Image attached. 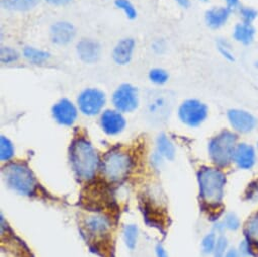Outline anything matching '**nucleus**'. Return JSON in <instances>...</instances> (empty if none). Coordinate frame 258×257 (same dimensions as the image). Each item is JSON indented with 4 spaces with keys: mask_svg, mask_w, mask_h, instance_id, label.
Listing matches in <instances>:
<instances>
[{
    "mask_svg": "<svg viewBox=\"0 0 258 257\" xmlns=\"http://www.w3.org/2000/svg\"><path fill=\"white\" fill-rule=\"evenodd\" d=\"M114 6L120 10L128 20H135L137 18V10L130 0H114Z\"/></svg>",
    "mask_w": 258,
    "mask_h": 257,
    "instance_id": "bb28decb",
    "label": "nucleus"
},
{
    "mask_svg": "<svg viewBox=\"0 0 258 257\" xmlns=\"http://www.w3.org/2000/svg\"><path fill=\"white\" fill-rule=\"evenodd\" d=\"M111 101L116 110L132 112L139 105V91L130 83H122L112 93Z\"/></svg>",
    "mask_w": 258,
    "mask_h": 257,
    "instance_id": "6e6552de",
    "label": "nucleus"
},
{
    "mask_svg": "<svg viewBox=\"0 0 258 257\" xmlns=\"http://www.w3.org/2000/svg\"><path fill=\"white\" fill-rule=\"evenodd\" d=\"M223 224L226 230H229L232 232H236L241 228V220L238 217V215L233 212H229L225 215Z\"/></svg>",
    "mask_w": 258,
    "mask_h": 257,
    "instance_id": "2f4dec72",
    "label": "nucleus"
},
{
    "mask_svg": "<svg viewBox=\"0 0 258 257\" xmlns=\"http://www.w3.org/2000/svg\"><path fill=\"white\" fill-rule=\"evenodd\" d=\"M232 37L236 43L245 47H249L255 41L256 29L253 24H246L240 22L235 25Z\"/></svg>",
    "mask_w": 258,
    "mask_h": 257,
    "instance_id": "a211bd4d",
    "label": "nucleus"
},
{
    "mask_svg": "<svg viewBox=\"0 0 258 257\" xmlns=\"http://www.w3.org/2000/svg\"><path fill=\"white\" fill-rule=\"evenodd\" d=\"M217 235L215 232L208 233L202 240L201 243V248H202V253L204 255H211L214 252L216 242H217Z\"/></svg>",
    "mask_w": 258,
    "mask_h": 257,
    "instance_id": "c756f323",
    "label": "nucleus"
},
{
    "mask_svg": "<svg viewBox=\"0 0 258 257\" xmlns=\"http://www.w3.org/2000/svg\"><path fill=\"white\" fill-rule=\"evenodd\" d=\"M202 2H209V0H202Z\"/></svg>",
    "mask_w": 258,
    "mask_h": 257,
    "instance_id": "37998d69",
    "label": "nucleus"
},
{
    "mask_svg": "<svg viewBox=\"0 0 258 257\" xmlns=\"http://www.w3.org/2000/svg\"><path fill=\"white\" fill-rule=\"evenodd\" d=\"M76 36L75 27L66 21H59L50 29V39L54 45L67 46L73 42Z\"/></svg>",
    "mask_w": 258,
    "mask_h": 257,
    "instance_id": "ddd939ff",
    "label": "nucleus"
},
{
    "mask_svg": "<svg viewBox=\"0 0 258 257\" xmlns=\"http://www.w3.org/2000/svg\"><path fill=\"white\" fill-rule=\"evenodd\" d=\"M255 67L258 69V60L255 62Z\"/></svg>",
    "mask_w": 258,
    "mask_h": 257,
    "instance_id": "a19ab883",
    "label": "nucleus"
},
{
    "mask_svg": "<svg viewBox=\"0 0 258 257\" xmlns=\"http://www.w3.org/2000/svg\"><path fill=\"white\" fill-rule=\"evenodd\" d=\"M156 255H157V257H168L166 250L161 245H158L156 247Z\"/></svg>",
    "mask_w": 258,
    "mask_h": 257,
    "instance_id": "58836bf2",
    "label": "nucleus"
},
{
    "mask_svg": "<svg viewBox=\"0 0 258 257\" xmlns=\"http://www.w3.org/2000/svg\"><path fill=\"white\" fill-rule=\"evenodd\" d=\"M229 250V241L225 235H220L217 239L216 246L213 252L214 257H225L227 251Z\"/></svg>",
    "mask_w": 258,
    "mask_h": 257,
    "instance_id": "473e14b6",
    "label": "nucleus"
},
{
    "mask_svg": "<svg viewBox=\"0 0 258 257\" xmlns=\"http://www.w3.org/2000/svg\"><path fill=\"white\" fill-rule=\"evenodd\" d=\"M15 155V147L13 142L6 136L0 137V159L9 161Z\"/></svg>",
    "mask_w": 258,
    "mask_h": 257,
    "instance_id": "a878e982",
    "label": "nucleus"
},
{
    "mask_svg": "<svg viewBox=\"0 0 258 257\" xmlns=\"http://www.w3.org/2000/svg\"><path fill=\"white\" fill-rule=\"evenodd\" d=\"M71 2L72 0H46V3L54 7H64L69 5Z\"/></svg>",
    "mask_w": 258,
    "mask_h": 257,
    "instance_id": "e433bc0d",
    "label": "nucleus"
},
{
    "mask_svg": "<svg viewBox=\"0 0 258 257\" xmlns=\"http://www.w3.org/2000/svg\"><path fill=\"white\" fill-rule=\"evenodd\" d=\"M174 2L183 9H187L190 6V0H174Z\"/></svg>",
    "mask_w": 258,
    "mask_h": 257,
    "instance_id": "ea45409f",
    "label": "nucleus"
},
{
    "mask_svg": "<svg viewBox=\"0 0 258 257\" xmlns=\"http://www.w3.org/2000/svg\"><path fill=\"white\" fill-rule=\"evenodd\" d=\"M256 149H257V151H258V142H257V145H256Z\"/></svg>",
    "mask_w": 258,
    "mask_h": 257,
    "instance_id": "79ce46f5",
    "label": "nucleus"
},
{
    "mask_svg": "<svg viewBox=\"0 0 258 257\" xmlns=\"http://www.w3.org/2000/svg\"><path fill=\"white\" fill-rule=\"evenodd\" d=\"M149 80L156 85H163L169 80V73L163 68H153L148 74Z\"/></svg>",
    "mask_w": 258,
    "mask_h": 257,
    "instance_id": "cd10ccee",
    "label": "nucleus"
},
{
    "mask_svg": "<svg viewBox=\"0 0 258 257\" xmlns=\"http://www.w3.org/2000/svg\"><path fill=\"white\" fill-rule=\"evenodd\" d=\"M258 151L255 146L247 142H239L236 146L233 163L240 170H251L257 163Z\"/></svg>",
    "mask_w": 258,
    "mask_h": 257,
    "instance_id": "9b49d317",
    "label": "nucleus"
},
{
    "mask_svg": "<svg viewBox=\"0 0 258 257\" xmlns=\"http://www.w3.org/2000/svg\"><path fill=\"white\" fill-rule=\"evenodd\" d=\"M77 108L67 98H62L52 107V115L54 119L62 125H71L77 118Z\"/></svg>",
    "mask_w": 258,
    "mask_h": 257,
    "instance_id": "2eb2a0df",
    "label": "nucleus"
},
{
    "mask_svg": "<svg viewBox=\"0 0 258 257\" xmlns=\"http://www.w3.org/2000/svg\"><path fill=\"white\" fill-rule=\"evenodd\" d=\"M232 14L225 6L213 7L205 13V23L211 30H219L228 24Z\"/></svg>",
    "mask_w": 258,
    "mask_h": 257,
    "instance_id": "f3484780",
    "label": "nucleus"
},
{
    "mask_svg": "<svg viewBox=\"0 0 258 257\" xmlns=\"http://www.w3.org/2000/svg\"><path fill=\"white\" fill-rule=\"evenodd\" d=\"M157 149L161 156L172 160L175 156V147L171 140L164 134H161L157 138Z\"/></svg>",
    "mask_w": 258,
    "mask_h": 257,
    "instance_id": "5701e85b",
    "label": "nucleus"
},
{
    "mask_svg": "<svg viewBox=\"0 0 258 257\" xmlns=\"http://www.w3.org/2000/svg\"><path fill=\"white\" fill-rule=\"evenodd\" d=\"M87 232L96 237H101L105 234H107L109 229V222L106 218L99 216V215H93L86 219L85 221Z\"/></svg>",
    "mask_w": 258,
    "mask_h": 257,
    "instance_id": "6ab92c4d",
    "label": "nucleus"
},
{
    "mask_svg": "<svg viewBox=\"0 0 258 257\" xmlns=\"http://www.w3.org/2000/svg\"><path fill=\"white\" fill-rule=\"evenodd\" d=\"M208 105L197 98L185 99L178 107L180 121L189 127L200 126L208 118Z\"/></svg>",
    "mask_w": 258,
    "mask_h": 257,
    "instance_id": "423d86ee",
    "label": "nucleus"
},
{
    "mask_svg": "<svg viewBox=\"0 0 258 257\" xmlns=\"http://www.w3.org/2000/svg\"><path fill=\"white\" fill-rule=\"evenodd\" d=\"M123 239L126 247L130 250H134L138 240V228L135 225H127L123 231Z\"/></svg>",
    "mask_w": 258,
    "mask_h": 257,
    "instance_id": "393cba45",
    "label": "nucleus"
},
{
    "mask_svg": "<svg viewBox=\"0 0 258 257\" xmlns=\"http://www.w3.org/2000/svg\"><path fill=\"white\" fill-rule=\"evenodd\" d=\"M23 55L27 61L34 65H43L47 63L51 58V54L49 52L33 46L26 47L23 51Z\"/></svg>",
    "mask_w": 258,
    "mask_h": 257,
    "instance_id": "412c9836",
    "label": "nucleus"
},
{
    "mask_svg": "<svg viewBox=\"0 0 258 257\" xmlns=\"http://www.w3.org/2000/svg\"><path fill=\"white\" fill-rule=\"evenodd\" d=\"M20 59L19 52L12 47H3L0 51V60L5 65L16 63Z\"/></svg>",
    "mask_w": 258,
    "mask_h": 257,
    "instance_id": "7c9ffc66",
    "label": "nucleus"
},
{
    "mask_svg": "<svg viewBox=\"0 0 258 257\" xmlns=\"http://www.w3.org/2000/svg\"><path fill=\"white\" fill-rule=\"evenodd\" d=\"M225 173L218 167H203L198 172V184L201 200L209 207L221 205L226 186Z\"/></svg>",
    "mask_w": 258,
    "mask_h": 257,
    "instance_id": "f03ea898",
    "label": "nucleus"
},
{
    "mask_svg": "<svg viewBox=\"0 0 258 257\" xmlns=\"http://www.w3.org/2000/svg\"><path fill=\"white\" fill-rule=\"evenodd\" d=\"M225 7L232 13H237L238 10L242 7L241 0H225Z\"/></svg>",
    "mask_w": 258,
    "mask_h": 257,
    "instance_id": "f704fd0d",
    "label": "nucleus"
},
{
    "mask_svg": "<svg viewBox=\"0 0 258 257\" xmlns=\"http://www.w3.org/2000/svg\"><path fill=\"white\" fill-rule=\"evenodd\" d=\"M172 106L171 96L167 92L155 91L149 95L146 107L150 119L161 122L169 117Z\"/></svg>",
    "mask_w": 258,
    "mask_h": 257,
    "instance_id": "1a4fd4ad",
    "label": "nucleus"
},
{
    "mask_svg": "<svg viewBox=\"0 0 258 257\" xmlns=\"http://www.w3.org/2000/svg\"><path fill=\"white\" fill-rule=\"evenodd\" d=\"M100 125L105 134L114 136L123 131L125 126V118L121 112L116 109H106L101 113Z\"/></svg>",
    "mask_w": 258,
    "mask_h": 257,
    "instance_id": "4468645a",
    "label": "nucleus"
},
{
    "mask_svg": "<svg viewBox=\"0 0 258 257\" xmlns=\"http://www.w3.org/2000/svg\"><path fill=\"white\" fill-rule=\"evenodd\" d=\"M238 134L232 130H222L211 138L208 143V153L211 161L218 168H225L233 163V156L237 144Z\"/></svg>",
    "mask_w": 258,
    "mask_h": 257,
    "instance_id": "7ed1b4c3",
    "label": "nucleus"
},
{
    "mask_svg": "<svg viewBox=\"0 0 258 257\" xmlns=\"http://www.w3.org/2000/svg\"><path fill=\"white\" fill-rule=\"evenodd\" d=\"M225 257H241L237 248H229Z\"/></svg>",
    "mask_w": 258,
    "mask_h": 257,
    "instance_id": "4c0bfd02",
    "label": "nucleus"
},
{
    "mask_svg": "<svg viewBox=\"0 0 258 257\" xmlns=\"http://www.w3.org/2000/svg\"><path fill=\"white\" fill-rule=\"evenodd\" d=\"M101 45L98 41L91 38H83L76 44V53L78 58L85 64L96 63L101 56Z\"/></svg>",
    "mask_w": 258,
    "mask_h": 257,
    "instance_id": "f8f14e48",
    "label": "nucleus"
},
{
    "mask_svg": "<svg viewBox=\"0 0 258 257\" xmlns=\"http://www.w3.org/2000/svg\"><path fill=\"white\" fill-rule=\"evenodd\" d=\"M238 15L242 23L246 24H253L257 18H258V12L256 9L252 7H247V6H242L238 10Z\"/></svg>",
    "mask_w": 258,
    "mask_h": 257,
    "instance_id": "c85d7f7f",
    "label": "nucleus"
},
{
    "mask_svg": "<svg viewBox=\"0 0 258 257\" xmlns=\"http://www.w3.org/2000/svg\"><path fill=\"white\" fill-rule=\"evenodd\" d=\"M42 0H2L5 10L12 12H29L34 10Z\"/></svg>",
    "mask_w": 258,
    "mask_h": 257,
    "instance_id": "4be33fe9",
    "label": "nucleus"
},
{
    "mask_svg": "<svg viewBox=\"0 0 258 257\" xmlns=\"http://www.w3.org/2000/svg\"><path fill=\"white\" fill-rule=\"evenodd\" d=\"M152 48H153V51L156 54H163L165 52V50H166V45H165V43L162 40H158V41H155L153 43Z\"/></svg>",
    "mask_w": 258,
    "mask_h": 257,
    "instance_id": "c9c22d12",
    "label": "nucleus"
},
{
    "mask_svg": "<svg viewBox=\"0 0 258 257\" xmlns=\"http://www.w3.org/2000/svg\"><path fill=\"white\" fill-rule=\"evenodd\" d=\"M6 183L17 192L25 196L34 194L37 181L30 168L23 163H10L3 169Z\"/></svg>",
    "mask_w": 258,
    "mask_h": 257,
    "instance_id": "20e7f679",
    "label": "nucleus"
},
{
    "mask_svg": "<svg viewBox=\"0 0 258 257\" xmlns=\"http://www.w3.org/2000/svg\"><path fill=\"white\" fill-rule=\"evenodd\" d=\"M227 118L232 131L238 135L251 134L258 125L257 117L249 110L243 108H230L227 111Z\"/></svg>",
    "mask_w": 258,
    "mask_h": 257,
    "instance_id": "9d476101",
    "label": "nucleus"
},
{
    "mask_svg": "<svg viewBox=\"0 0 258 257\" xmlns=\"http://www.w3.org/2000/svg\"><path fill=\"white\" fill-rule=\"evenodd\" d=\"M135 49L136 42L133 38H123L114 46L111 53V58L118 66L127 65L133 59Z\"/></svg>",
    "mask_w": 258,
    "mask_h": 257,
    "instance_id": "dca6fc26",
    "label": "nucleus"
},
{
    "mask_svg": "<svg viewBox=\"0 0 258 257\" xmlns=\"http://www.w3.org/2000/svg\"><path fill=\"white\" fill-rule=\"evenodd\" d=\"M244 239H246L258 252V210L245 222L243 227Z\"/></svg>",
    "mask_w": 258,
    "mask_h": 257,
    "instance_id": "aec40b11",
    "label": "nucleus"
},
{
    "mask_svg": "<svg viewBox=\"0 0 258 257\" xmlns=\"http://www.w3.org/2000/svg\"><path fill=\"white\" fill-rule=\"evenodd\" d=\"M216 47L220 55L228 62H235L236 57L231 43L227 39L220 38L216 42Z\"/></svg>",
    "mask_w": 258,
    "mask_h": 257,
    "instance_id": "b1692460",
    "label": "nucleus"
},
{
    "mask_svg": "<svg viewBox=\"0 0 258 257\" xmlns=\"http://www.w3.org/2000/svg\"><path fill=\"white\" fill-rule=\"evenodd\" d=\"M105 103V93L95 87L83 89L77 97V105L79 110L87 116H93L101 112Z\"/></svg>",
    "mask_w": 258,
    "mask_h": 257,
    "instance_id": "0eeeda50",
    "label": "nucleus"
},
{
    "mask_svg": "<svg viewBox=\"0 0 258 257\" xmlns=\"http://www.w3.org/2000/svg\"><path fill=\"white\" fill-rule=\"evenodd\" d=\"M246 200L250 203H257L258 202V179L253 180L247 186L245 191Z\"/></svg>",
    "mask_w": 258,
    "mask_h": 257,
    "instance_id": "72a5a7b5",
    "label": "nucleus"
},
{
    "mask_svg": "<svg viewBox=\"0 0 258 257\" xmlns=\"http://www.w3.org/2000/svg\"><path fill=\"white\" fill-rule=\"evenodd\" d=\"M132 168V158L121 150H111L102 160V174L110 182L123 180Z\"/></svg>",
    "mask_w": 258,
    "mask_h": 257,
    "instance_id": "39448f33",
    "label": "nucleus"
},
{
    "mask_svg": "<svg viewBox=\"0 0 258 257\" xmlns=\"http://www.w3.org/2000/svg\"><path fill=\"white\" fill-rule=\"evenodd\" d=\"M69 155L72 168L78 178L88 180L94 176L99 159L95 149L86 138H75L71 143Z\"/></svg>",
    "mask_w": 258,
    "mask_h": 257,
    "instance_id": "f257e3e1",
    "label": "nucleus"
}]
</instances>
